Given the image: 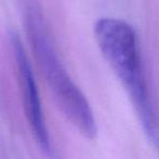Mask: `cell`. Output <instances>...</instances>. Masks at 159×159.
<instances>
[{"label":"cell","instance_id":"cell-1","mask_svg":"<svg viewBox=\"0 0 159 159\" xmlns=\"http://www.w3.org/2000/svg\"><path fill=\"white\" fill-rule=\"evenodd\" d=\"M94 33L102 56L132 100L146 135L159 150V122L149 98L135 30L120 19L102 18L94 25Z\"/></svg>","mask_w":159,"mask_h":159},{"label":"cell","instance_id":"cell-2","mask_svg":"<svg viewBox=\"0 0 159 159\" xmlns=\"http://www.w3.org/2000/svg\"><path fill=\"white\" fill-rule=\"evenodd\" d=\"M25 27L37 66L59 108L81 134L94 139L97 126L91 106L59 59L42 13L33 1L26 2Z\"/></svg>","mask_w":159,"mask_h":159},{"label":"cell","instance_id":"cell-3","mask_svg":"<svg viewBox=\"0 0 159 159\" xmlns=\"http://www.w3.org/2000/svg\"><path fill=\"white\" fill-rule=\"evenodd\" d=\"M11 45L27 121L39 147L47 155H50V139H49L48 130L45 122L42 102H40L37 84L33 74L31 62L25 53L22 42L16 34L11 35Z\"/></svg>","mask_w":159,"mask_h":159}]
</instances>
